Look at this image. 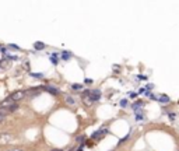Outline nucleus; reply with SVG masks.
<instances>
[{
  "instance_id": "obj_1",
  "label": "nucleus",
  "mask_w": 179,
  "mask_h": 151,
  "mask_svg": "<svg viewBox=\"0 0 179 151\" xmlns=\"http://www.w3.org/2000/svg\"><path fill=\"white\" fill-rule=\"evenodd\" d=\"M27 95H25V91H22V90H18V91H14L13 94H11V100L14 101V102H18V101H21V100H24Z\"/></svg>"
},
{
  "instance_id": "obj_2",
  "label": "nucleus",
  "mask_w": 179,
  "mask_h": 151,
  "mask_svg": "<svg viewBox=\"0 0 179 151\" xmlns=\"http://www.w3.org/2000/svg\"><path fill=\"white\" fill-rule=\"evenodd\" d=\"M16 104H17V102H14L11 98H7V100H4V101H1V102H0V108H1V109H9V111H10V109H11Z\"/></svg>"
},
{
  "instance_id": "obj_3",
  "label": "nucleus",
  "mask_w": 179,
  "mask_h": 151,
  "mask_svg": "<svg viewBox=\"0 0 179 151\" xmlns=\"http://www.w3.org/2000/svg\"><path fill=\"white\" fill-rule=\"evenodd\" d=\"M13 136L10 133H0V144H7L9 141H11Z\"/></svg>"
},
{
  "instance_id": "obj_4",
  "label": "nucleus",
  "mask_w": 179,
  "mask_h": 151,
  "mask_svg": "<svg viewBox=\"0 0 179 151\" xmlns=\"http://www.w3.org/2000/svg\"><path fill=\"white\" fill-rule=\"evenodd\" d=\"M65 101H66V104L70 105V106H74V105H76V100H74V97H71V95H66Z\"/></svg>"
},
{
  "instance_id": "obj_5",
  "label": "nucleus",
  "mask_w": 179,
  "mask_h": 151,
  "mask_svg": "<svg viewBox=\"0 0 179 151\" xmlns=\"http://www.w3.org/2000/svg\"><path fill=\"white\" fill-rule=\"evenodd\" d=\"M71 88H73L74 91H83V88H84V87H83L81 84H73V85H71Z\"/></svg>"
},
{
  "instance_id": "obj_6",
  "label": "nucleus",
  "mask_w": 179,
  "mask_h": 151,
  "mask_svg": "<svg viewBox=\"0 0 179 151\" xmlns=\"http://www.w3.org/2000/svg\"><path fill=\"white\" fill-rule=\"evenodd\" d=\"M34 48H35L36 50H41V49H44V48H45V45H44L42 42H36V44L34 45Z\"/></svg>"
},
{
  "instance_id": "obj_7",
  "label": "nucleus",
  "mask_w": 179,
  "mask_h": 151,
  "mask_svg": "<svg viewBox=\"0 0 179 151\" xmlns=\"http://www.w3.org/2000/svg\"><path fill=\"white\" fill-rule=\"evenodd\" d=\"M158 101H160V102H162V104H168V102H169V98H168L166 95H161Z\"/></svg>"
},
{
  "instance_id": "obj_8",
  "label": "nucleus",
  "mask_w": 179,
  "mask_h": 151,
  "mask_svg": "<svg viewBox=\"0 0 179 151\" xmlns=\"http://www.w3.org/2000/svg\"><path fill=\"white\" fill-rule=\"evenodd\" d=\"M46 90H48L50 94H59V90H55L53 87H46Z\"/></svg>"
},
{
  "instance_id": "obj_9",
  "label": "nucleus",
  "mask_w": 179,
  "mask_h": 151,
  "mask_svg": "<svg viewBox=\"0 0 179 151\" xmlns=\"http://www.w3.org/2000/svg\"><path fill=\"white\" fill-rule=\"evenodd\" d=\"M1 67H7V65H9V60H1Z\"/></svg>"
},
{
  "instance_id": "obj_10",
  "label": "nucleus",
  "mask_w": 179,
  "mask_h": 151,
  "mask_svg": "<svg viewBox=\"0 0 179 151\" xmlns=\"http://www.w3.org/2000/svg\"><path fill=\"white\" fill-rule=\"evenodd\" d=\"M120 105H122V106H126V105H127V101H126V100H122V101H120Z\"/></svg>"
},
{
  "instance_id": "obj_11",
  "label": "nucleus",
  "mask_w": 179,
  "mask_h": 151,
  "mask_svg": "<svg viewBox=\"0 0 179 151\" xmlns=\"http://www.w3.org/2000/svg\"><path fill=\"white\" fill-rule=\"evenodd\" d=\"M70 57V53H63V59H69Z\"/></svg>"
},
{
  "instance_id": "obj_12",
  "label": "nucleus",
  "mask_w": 179,
  "mask_h": 151,
  "mask_svg": "<svg viewBox=\"0 0 179 151\" xmlns=\"http://www.w3.org/2000/svg\"><path fill=\"white\" fill-rule=\"evenodd\" d=\"M77 141H80V143H81V141H84V137H77Z\"/></svg>"
},
{
  "instance_id": "obj_13",
  "label": "nucleus",
  "mask_w": 179,
  "mask_h": 151,
  "mask_svg": "<svg viewBox=\"0 0 179 151\" xmlns=\"http://www.w3.org/2000/svg\"><path fill=\"white\" fill-rule=\"evenodd\" d=\"M9 151H24V150H21V148H11V150H9Z\"/></svg>"
},
{
  "instance_id": "obj_14",
  "label": "nucleus",
  "mask_w": 179,
  "mask_h": 151,
  "mask_svg": "<svg viewBox=\"0 0 179 151\" xmlns=\"http://www.w3.org/2000/svg\"><path fill=\"white\" fill-rule=\"evenodd\" d=\"M4 117H6V116H3V115L0 113V122H3V120H4Z\"/></svg>"
},
{
  "instance_id": "obj_15",
  "label": "nucleus",
  "mask_w": 179,
  "mask_h": 151,
  "mask_svg": "<svg viewBox=\"0 0 179 151\" xmlns=\"http://www.w3.org/2000/svg\"><path fill=\"white\" fill-rule=\"evenodd\" d=\"M1 60H3V55L0 53V63H1Z\"/></svg>"
},
{
  "instance_id": "obj_16",
  "label": "nucleus",
  "mask_w": 179,
  "mask_h": 151,
  "mask_svg": "<svg viewBox=\"0 0 179 151\" xmlns=\"http://www.w3.org/2000/svg\"><path fill=\"white\" fill-rule=\"evenodd\" d=\"M52 151H62V150H52Z\"/></svg>"
},
{
  "instance_id": "obj_17",
  "label": "nucleus",
  "mask_w": 179,
  "mask_h": 151,
  "mask_svg": "<svg viewBox=\"0 0 179 151\" xmlns=\"http://www.w3.org/2000/svg\"><path fill=\"white\" fill-rule=\"evenodd\" d=\"M79 151H81V150H79Z\"/></svg>"
}]
</instances>
